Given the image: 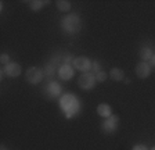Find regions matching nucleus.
<instances>
[{"mask_svg": "<svg viewBox=\"0 0 155 150\" xmlns=\"http://www.w3.org/2000/svg\"><path fill=\"white\" fill-rule=\"evenodd\" d=\"M60 107L65 113L67 118H72L81 110V101L78 100L74 93H65L60 97Z\"/></svg>", "mask_w": 155, "mask_h": 150, "instance_id": "1", "label": "nucleus"}, {"mask_svg": "<svg viewBox=\"0 0 155 150\" xmlns=\"http://www.w3.org/2000/svg\"><path fill=\"white\" fill-rule=\"evenodd\" d=\"M97 114L105 120V118L112 115V108H111V106L108 103H100L97 106Z\"/></svg>", "mask_w": 155, "mask_h": 150, "instance_id": "11", "label": "nucleus"}, {"mask_svg": "<svg viewBox=\"0 0 155 150\" xmlns=\"http://www.w3.org/2000/svg\"><path fill=\"white\" fill-rule=\"evenodd\" d=\"M152 56H154V50H152L151 47H148V46H144V47L140 49V57H141L143 61L148 63L150 60H151Z\"/></svg>", "mask_w": 155, "mask_h": 150, "instance_id": "12", "label": "nucleus"}, {"mask_svg": "<svg viewBox=\"0 0 155 150\" xmlns=\"http://www.w3.org/2000/svg\"><path fill=\"white\" fill-rule=\"evenodd\" d=\"M29 9L32 11H39L42 10L46 4H48V2H45V0H32V2H28Z\"/></svg>", "mask_w": 155, "mask_h": 150, "instance_id": "14", "label": "nucleus"}, {"mask_svg": "<svg viewBox=\"0 0 155 150\" xmlns=\"http://www.w3.org/2000/svg\"><path fill=\"white\" fill-rule=\"evenodd\" d=\"M96 84H97V79L93 72H83V74H81L79 79H78V85L83 90H91L96 86Z\"/></svg>", "mask_w": 155, "mask_h": 150, "instance_id": "3", "label": "nucleus"}, {"mask_svg": "<svg viewBox=\"0 0 155 150\" xmlns=\"http://www.w3.org/2000/svg\"><path fill=\"white\" fill-rule=\"evenodd\" d=\"M3 70H4V72H6V75L8 77V78H17V77H19L21 72H22L21 65H19L18 63H14V61L10 63V64H7Z\"/></svg>", "mask_w": 155, "mask_h": 150, "instance_id": "9", "label": "nucleus"}, {"mask_svg": "<svg viewBox=\"0 0 155 150\" xmlns=\"http://www.w3.org/2000/svg\"><path fill=\"white\" fill-rule=\"evenodd\" d=\"M150 150H155V146H154V147H152V149H150Z\"/></svg>", "mask_w": 155, "mask_h": 150, "instance_id": "22", "label": "nucleus"}, {"mask_svg": "<svg viewBox=\"0 0 155 150\" xmlns=\"http://www.w3.org/2000/svg\"><path fill=\"white\" fill-rule=\"evenodd\" d=\"M133 150H150V149H147V146H144V145H136L133 147Z\"/></svg>", "mask_w": 155, "mask_h": 150, "instance_id": "19", "label": "nucleus"}, {"mask_svg": "<svg viewBox=\"0 0 155 150\" xmlns=\"http://www.w3.org/2000/svg\"><path fill=\"white\" fill-rule=\"evenodd\" d=\"M94 75H96L97 82H104L107 78H108V75H107V72H105V71H103V70H101L100 72H97V74H94Z\"/></svg>", "mask_w": 155, "mask_h": 150, "instance_id": "16", "label": "nucleus"}, {"mask_svg": "<svg viewBox=\"0 0 155 150\" xmlns=\"http://www.w3.org/2000/svg\"><path fill=\"white\" fill-rule=\"evenodd\" d=\"M0 63H2L4 67H6L7 64H10V63H11V60H10V56L7 54V53H3V54L0 56Z\"/></svg>", "mask_w": 155, "mask_h": 150, "instance_id": "17", "label": "nucleus"}, {"mask_svg": "<svg viewBox=\"0 0 155 150\" xmlns=\"http://www.w3.org/2000/svg\"><path fill=\"white\" fill-rule=\"evenodd\" d=\"M118 127H119V117L118 115H111V117L105 118L103 125H101L105 134H114L118 129Z\"/></svg>", "mask_w": 155, "mask_h": 150, "instance_id": "6", "label": "nucleus"}, {"mask_svg": "<svg viewBox=\"0 0 155 150\" xmlns=\"http://www.w3.org/2000/svg\"><path fill=\"white\" fill-rule=\"evenodd\" d=\"M91 70H93V72H94V74H97V72H100L103 68H101V67H100V64H98V63H97V61H94V63H93V65H91Z\"/></svg>", "mask_w": 155, "mask_h": 150, "instance_id": "18", "label": "nucleus"}, {"mask_svg": "<svg viewBox=\"0 0 155 150\" xmlns=\"http://www.w3.org/2000/svg\"><path fill=\"white\" fill-rule=\"evenodd\" d=\"M0 150H8V149H7L6 146H3V145H2V147H0Z\"/></svg>", "mask_w": 155, "mask_h": 150, "instance_id": "21", "label": "nucleus"}, {"mask_svg": "<svg viewBox=\"0 0 155 150\" xmlns=\"http://www.w3.org/2000/svg\"><path fill=\"white\" fill-rule=\"evenodd\" d=\"M55 6L61 13H68L72 7L71 2H68V0H58V2H55Z\"/></svg>", "mask_w": 155, "mask_h": 150, "instance_id": "15", "label": "nucleus"}, {"mask_svg": "<svg viewBox=\"0 0 155 150\" xmlns=\"http://www.w3.org/2000/svg\"><path fill=\"white\" fill-rule=\"evenodd\" d=\"M150 65H151L152 68H155V53H154V56L151 57V60H150Z\"/></svg>", "mask_w": 155, "mask_h": 150, "instance_id": "20", "label": "nucleus"}, {"mask_svg": "<svg viewBox=\"0 0 155 150\" xmlns=\"http://www.w3.org/2000/svg\"><path fill=\"white\" fill-rule=\"evenodd\" d=\"M110 77L112 78V81L120 82V81H123V79H125V72H123L120 68H112L110 71Z\"/></svg>", "mask_w": 155, "mask_h": 150, "instance_id": "13", "label": "nucleus"}, {"mask_svg": "<svg viewBox=\"0 0 155 150\" xmlns=\"http://www.w3.org/2000/svg\"><path fill=\"white\" fill-rule=\"evenodd\" d=\"M46 92L50 97H57V96L61 95L62 92V88L58 85L57 82H50L47 86H46Z\"/></svg>", "mask_w": 155, "mask_h": 150, "instance_id": "10", "label": "nucleus"}, {"mask_svg": "<svg viewBox=\"0 0 155 150\" xmlns=\"http://www.w3.org/2000/svg\"><path fill=\"white\" fill-rule=\"evenodd\" d=\"M45 78V71L39 67H29L25 72V79L31 84V85H36L40 84Z\"/></svg>", "mask_w": 155, "mask_h": 150, "instance_id": "4", "label": "nucleus"}, {"mask_svg": "<svg viewBox=\"0 0 155 150\" xmlns=\"http://www.w3.org/2000/svg\"><path fill=\"white\" fill-rule=\"evenodd\" d=\"M57 74H58V77H60V79H62V81H69V79L74 78L75 68L71 64H62V65H60Z\"/></svg>", "mask_w": 155, "mask_h": 150, "instance_id": "8", "label": "nucleus"}, {"mask_svg": "<svg viewBox=\"0 0 155 150\" xmlns=\"http://www.w3.org/2000/svg\"><path fill=\"white\" fill-rule=\"evenodd\" d=\"M81 26H82V21H81V17L78 14H69V15L64 17L61 21L62 31L69 33V35H74V33L79 32Z\"/></svg>", "mask_w": 155, "mask_h": 150, "instance_id": "2", "label": "nucleus"}, {"mask_svg": "<svg viewBox=\"0 0 155 150\" xmlns=\"http://www.w3.org/2000/svg\"><path fill=\"white\" fill-rule=\"evenodd\" d=\"M151 71H152V67L147 61H140L139 64L136 65V75L141 79L148 78L151 75Z\"/></svg>", "mask_w": 155, "mask_h": 150, "instance_id": "7", "label": "nucleus"}, {"mask_svg": "<svg viewBox=\"0 0 155 150\" xmlns=\"http://www.w3.org/2000/svg\"><path fill=\"white\" fill-rule=\"evenodd\" d=\"M91 65H93V61H90V59H87L84 56L75 57L74 61H72V67L75 70H79L82 74L83 72H91Z\"/></svg>", "mask_w": 155, "mask_h": 150, "instance_id": "5", "label": "nucleus"}]
</instances>
